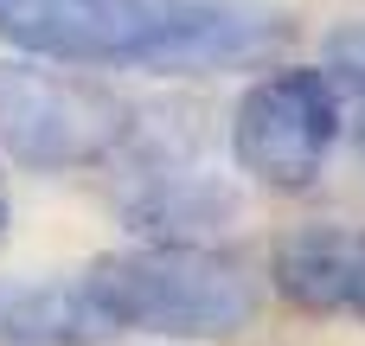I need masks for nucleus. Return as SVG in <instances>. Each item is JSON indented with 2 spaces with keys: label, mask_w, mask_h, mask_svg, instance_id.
Masks as SVG:
<instances>
[{
  "label": "nucleus",
  "mask_w": 365,
  "mask_h": 346,
  "mask_svg": "<svg viewBox=\"0 0 365 346\" xmlns=\"http://www.w3.org/2000/svg\"><path fill=\"white\" fill-rule=\"evenodd\" d=\"M115 340L90 308L83 283H0V346H103Z\"/></svg>",
  "instance_id": "nucleus-7"
},
{
  "label": "nucleus",
  "mask_w": 365,
  "mask_h": 346,
  "mask_svg": "<svg viewBox=\"0 0 365 346\" xmlns=\"http://www.w3.org/2000/svg\"><path fill=\"white\" fill-rule=\"evenodd\" d=\"M327 77L353 83V90L365 96V19L334 26V32H327Z\"/></svg>",
  "instance_id": "nucleus-8"
},
{
  "label": "nucleus",
  "mask_w": 365,
  "mask_h": 346,
  "mask_svg": "<svg viewBox=\"0 0 365 346\" xmlns=\"http://www.w3.org/2000/svg\"><path fill=\"white\" fill-rule=\"evenodd\" d=\"M6 231H13V205H6V186H0V244H6Z\"/></svg>",
  "instance_id": "nucleus-9"
},
{
  "label": "nucleus",
  "mask_w": 365,
  "mask_h": 346,
  "mask_svg": "<svg viewBox=\"0 0 365 346\" xmlns=\"http://www.w3.org/2000/svg\"><path fill=\"white\" fill-rule=\"evenodd\" d=\"M359 161H365V122H359Z\"/></svg>",
  "instance_id": "nucleus-10"
},
{
  "label": "nucleus",
  "mask_w": 365,
  "mask_h": 346,
  "mask_svg": "<svg viewBox=\"0 0 365 346\" xmlns=\"http://www.w3.org/2000/svg\"><path fill=\"white\" fill-rule=\"evenodd\" d=\"M128 141V103L77 71L0 64V154L38 173L96 167Z\"/></svg>",
  "instance_id": "nucleus-3"
},
{
  "label": "nucleus",
  "mask_w": 365,
  "mask_h": 346,
  "mask_svg": "<svg viewBox=\"0 0 365 346\" xmlns=\"http://www.w3.org/2000/svg\"><path fill=\"white\" fill-rule=\"evenodd\" d=\"M0 39L51 64L199 77L269 64L289 45V19L244 0H0Z\"/></svg>",
  "instance_id": "nucleus-1"
},
{
  "label": "nucleus",
  "mask_w": 365,
  "mask_h": 346,
  "mask_svg": "<svg viewBox=\"0 0 365 346\" xmlns=\"http://www.w3.org/2000/svg\"><path fill=\"white\" fill-rule=\"evenodd\" d=\"M231 193L218 180H205L199 167H141L135 186L122 193V218L148 238V244H192V231H212L218 218H231Z\"/></svg>",
  "instance_id": "nucleus-6"
},
{
  "label": "nucleus",
  "mask_w": 365,
  "mask_h": 346,
  "mask_svg": "<svg viewBox=\"0 0 365 346\" xmlns=\"http://www.w3.org/2000/svg\"><path fill=\"white\" fill-rule=\"evenodd\" d=\"M77 283L109 334L225 340L244 334L263 308V276L212 244H135L96 257Z\"/></svg>",
  "instance_id": "nucleus-2"
},
{
  "label": "nucleus",
  "mask_w": 365,
  "mask_h": 346,
  "mask_svg": "<svg viewBox=\"0 0 365 346\" xmlns=\"http://www.w3.org/2000/svg\"><path fill=\"white\" fill-rule=\"evenodd\" d=\"M334 141H340V90L327 71L308 64H282L257 77L231 116V154L269 193H308Z\"/></svg>",
  "instance_id": "nucleus-4"
},
{
  "label": "nucleus",
  "mask_w": 365,
  "mask_h": 346,
  "mask_svg": "<svg viewBox=\"0 0 365 346\" xmlns=\"http://www.w3.org/2000/svg\"><path fill=\"white\" fill-rule=\"evenodd\" d=\"M269 289L321 321L365 327V225H302L269 257Z\"/></svg>",
  "instance_id": "nucleus-5"
}]
</instances>
